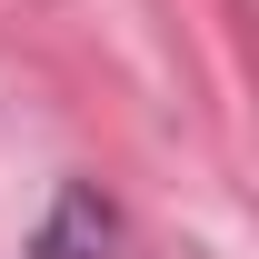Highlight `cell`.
Segmentation results:
<instances>
[{"instance_id":"6da1fadb","label":"cell","mask_w":259,"mask_h":259,"mask_svg":"<svg viewBox=\"0 0 259 259\" xmlns=\"http://www.w3.org/2000/svg\"><path fill=\"white\" fill-rule=\"evenodd\" d=\"M30 259H110V209L90 190H60V209H50V229H40Z\"/></svg>"}]
</instances>
